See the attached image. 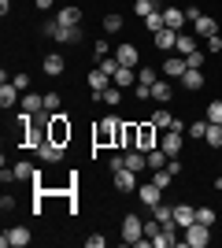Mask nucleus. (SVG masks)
I'll list each match as a JSON object with an SVG mask.
<instances>
[{
  "mask_svg": "<svg viewBox=\"0 0 222 248\" xmlns=\"http://www.w3.org/2000/svg\"><path fill=\"white\" fill-rule=\"evenodd\" d=\"M122 119L118 115H107V119H100V126H96V134H93V145H118L122 141Z\"/></svg>",
  "mask_w": 222,
  "mask_h": 248,
  "instance_id": "f257e3e1",
  "label": "nucleus"
},
{
  "mask_svg": "<svg viewBox=\"0 0 222 248\" xmlns=\"http://www.w3.org/2000/svg\"><path fill=\"white\" fill-rule=\"evenodd\" d=\"M48 141H56V145H67V141H71V123H67L63 111L48 115Z\"/></svg>",
  "mask_w": 222,
  "mask_h": 248,
  "instance_id": "f03ea898",
  "label": "nucleus"
},
{
  "mask_svg": "<svg viewBox=\"0 0 222 248\" xmlns=\"http://www.w3.org/2000/svg\"><path fill=\"white\" fill-rule=\"evenodd\" d=\"M207 241H211V226H204V222H192V226H185V237H181V245H189V248H207Z\"/></svg>",
  "mask_w": 222,
  "mask_h": 248,
  "instance_id": "7ed1b4c3",
  "label": "nucleus"
},
{
  "mask_svg": "<svg viewBox=\"0 0 222 248\" xmlns=\"http://www.w3.org/2000/svg\"><path fill=\"white\" fill-rule=\"evenodd\" d=\"M0 245H4V248H26V245H30V230H26V226H11V230H4Z\"/></svg>",
  "mask_w": 222,
  "mask_h": 248,
  "instance_id": "20e7f679",
  "label": "nucleus"
},
{
  "mask_svg": "<svg viewBox=\"0 0 222 248\" xmlns=\"http://www.w3.org/2000/svg\"><path fill=\"white\" fill-rule=\"evenodd\" d=\"M137 237H145V222L137 215H126L122 218V245H133Z\"/></svg>",
  "mask_w": 222,
  "mask_h": 248,
  "instance_id": "39448f33",
  "label": "nucleus"
},
{
  "mask_svg": "<svg viewBox=\"0 0 222 248\" xmlns=\"http://www.w3.org/2000/svg\"><path fill=\"white\" fill-rule=\"evenodd\" d=\"M137 148L141 152H152L156 148V123L148 119V123H137Z\"/></svg>",
  "mask_w": 222,
  "mask_h": 248,
  "instance_id": "423d86ee",
  "label": "nucleus"
},
{
  "mask_svg": "<svg viewBox=\"0 0 222 248\" xmlns=\"http://www.w3.org/2000/svg\"><path fill=\"white\" fill-rule=\"evenodd\" d=\"M137 197H141V204H145V207H156V204H163V189L148 178L145 186H137Z\"/></svg>",
  "mask_w": 222,
  "mask_h": 248,
  "instance_id": "0eeeda50",
  "label": "nucleus"
},
{
  "mask_svg": "<svg viewBox=\"0 0 222 248\" xmlns=\"http://www.w3.org/2000/svg\"><path fill=\"white\" fill-rule=\"evenodd\" d=\"M85 82H89V89H93V100H100V93L111 85V74H104L100 67H96V71H89V78H85Z\"/></svg>",
  "mask_w": 222,
  "mask_h": 248,
  "instance_id": "6e6552de",
  "label": "nucleus"
},
{
  "mask_svg": "<svg viewBox=\"0 0 222 248\" xmlns=\"http://www.w3.org/2000/svg\"><path fill=\"white\" fill-rule=\"evenodd\" d=\"M37 155H41L44 163H59V159H63V145H56V141L44 137L41 145H37Z\"/></svg>",
  "mask_w": 222,
  "mask_h": 248,
  "instance_id": "1a4fd4ad",
  "label": "nucleus"
},
{
  "mask_svg": "<svg viewBox=\"0 0 222 248\" xmlns=\"http://www.w3.org/2000/svg\"><path fill=\"white\" fill-rule=\"evenodd\" d=\"M115 189H118V193H133V189H137V170H130V167H126V170H118V174H115Z\"/></svg>",
  "mask_w": 222,
  "mask_h": 248,
  "instance_id": "9d476101",
  "label": "nucleus"
},
{
  "mask_svg": "<svg viewBox=\"0 0 222 248\" xmlns=\"http://www.w3.org/2000/svg\"><path fill=\"white\" fill-rule=\"evenodd\" d=\"M56 22H59V26H78V22H82V8H74V4L59 8L56 11Z\"/></svg>",
  "mask_w": 222,
  "mask_h": 248,
  "instance_id": "9b49d317",
  "label": "nucleus"
},
{
  "mask_svg": "<svg viewBox=\"0 0 222 248\" xmlns=\"http://www.w3.org/2000/svg\"><path fill=\"white\" fill-rule=\"evenodd\" d=\"M174 222H178V230L192 226V222H196V207H189V204H174Z\"/></svg>",
  "mask_w": 222,
  "mask_h": 248,
  "instance_id": "f8f14e48",
  "label": "nucleus"
},
{
  "mask_svg": "<svg viewBox=\"0 0 222 248\" xmlns=\"http://www.w3.org/2000/svg\"><path fill=\"white\" fill-rule=\"evenodd\" d=\"M152 37H156V48L159 52H170L174 45H178V30H170V26H163V30L152 33Z\"/></svg>",
  "mask_w": 222,
  "mask_h": 248,
  "instance_id": "ddd939ff",
  "label": "nucleus"
},
{
  "mask_svg": "<svg viewBox=\"0 0 222 248\" xmlns=\"http://www.w3.org/2000/svg\"><path fill=\"white\" fill-rule=\"evenodd\" d=\"M159 148H163L167 155H178V152H181V134H178V130H163V141H159Z\"/></svg>",
  "mask_w": 222,
  "mask_h": 248,
  "instance_id": "4468645a",
  "label": "nucleus"
},
{
  "mask_svg": "<svg viewBox=\"0 0 222 248\" xmlns=\"http://www.w3.org/2000/svg\"><path fill=\"white\" fill-rule=\"evenodd\" d=\"M19 108H22L26 115H41V111H44V96H37V93H22Z\"/></svg>",
  "mask_w": 222,
  "mask_h": 248,
  "instance_id": "2eb2a0df",
  "label": "nucleus"
},
{
  "mask_svg": "<svg viewBox=\"0 0 222 248\" xmlns=\"http://www.w3.org/2000/svg\"><path fill=\"white\" fill-rule=\"evenodd\" d=\"M115 60L122 63V67H137V45H118Z\"/></svg>",
  "mask_w": 222,
  "mask_h": 248,
  "instance_id": "dca6fc26",
  "label": "nucleus"
},
{
  "mask_svg": "<svg viewBox=\"0 0 222 248\" xmlns=\"http://www.w3.org/2000/svg\"><path fill=\"white\" fill-rule=\"evenodd\" d=\"M19 100H22V96H19V89H15L11 82H4V85H0V108H4V111H8V108H15Z\"/></svg>",
  "mask_w": 222,
  "mask_h": 248,
  "instance_id": "f3484780",
  "label": "nucleus"
},
{
  "mask_svg": "<svg viewBox=\"0 0 222 248\" xmlns=\"http://www.w3.org/2000/svg\"><path fill=\"white\" fill-rule=\"evenodd\" d=\"M192 26H196V37H215V33H219V22H215L211 15H200Z\"/></svg>",
  "mask_w": 222,
  "mask_h": 248,
  "instance_id": "a211bd4d",
  "label": "nucleus"
},
{
  "mask_svg": "<svg viewBox=\"0 0 222 248\" xmlns=\"http://www.w3.org/2000/svg\"><path fill=\"white\" fill-rule=\"evenodd\" d=\"M11 178H15V182H26V178H41V174H37V167H33L30 159H22V163L11 167Z\"/></svg>",
  "mask_w": 222,
  "mask_h": 248,
  "instance_id": "6ab92c4d",
  "label": "nucleus"
},
{
  "mask_svg": "<svg viewBox=\"0 0 222 248\" xmlns=\"http://www.w3.org/2000/svg\"><path fill=\"white\" fill-rule=\"evenodd\" d=\"M185 71H189L185 56H178V60H163V74H167V78H181Z\"/></svg>",
  "mask_w": 222,
  "mask_h": 248,
  "instance_id": "aec40b11",
  "label": "nucleus"
},
{
  "mask_svg": "<svg viewBox=\"0 0 222 248\" xmlns=\"http://www.w3.org/2000/svg\"><path fill=\"white\" fill-rule=\"evenodd\" d=\"M44 74H48V78H59V74H63V56H59V52H48V56H44Z\"/></svg>",
  "mask_w": 222,
  "mask_h": 248,
  "instance_id": "412c9836",
  "label": "nucleus"
},
{
  "mask_svg": "<svg viewBox=\"0 0 222 248\" xmlns=\"http://www.w3.org/2000/svg\"><path fill=\"white\" fill-rule=\"evenodd\" d=\"M126 167L141 174V170H148V155L141 152V148H130V152H126Z\"/></svg>",
  "mask_w": 222,
  "mask_h": 248,
  "instance_id": "4be33fe9",
  "label": "nucleus"
},
{
  "mask_svg": "<svg viewBox=\"0 0 222 248\" xmlns=\"http://www.w3.org/2000/svg\"><path fill=\"white\" fill-rule=\"evenodd\" d=\"M111 82H115L118 89H130V85H137V74H133V67H118Z\"/></svg>",
  "mask_w": 222,
  "mask_h": 248,
  "instance_id": "5701e85b",
  "label": "nucleus"
},
{
  "mask_svg": "<svg viewBox=\"0 0 222 248\" xmlns=\"http://www.w3.org/2000/svg\"><path fill=\"white\" fill-rule=\"evenodd\" d=\"M181 89H189V93L204 89V74H200V71H192V67H189V71L181 74Z\"/></svg>",
  "mask_w": 222,
  "mask_h": 248,
  "instance_id": "b1692460",
  "label": "nucleus"
},
{
  "mask_svg": "<svg viewBox=\"0 0 222 248\" xmlns=\"http://www.w3.org/2000/svg\"><path fill=\"white\" fill-rule=\"evenodd\" d=\"M163 22H167L170 30H181V26H185V11L181 8H163Z\"/></svg>",
  "mask_w": 222,
  "mask_h": 248,
  "instance_id": "393cba45",
  "label": "nucleus"
},
{
  "mask_svg": "<svg viewBox=\"0 0 222 248\" xmlns=\"http://www.w3.org/2000/svg\"><path fill=\"white\" fill-rule=\"evenodd\" d=\"M148 155V170H163V167L170 163V155L163 152V148H152V152H145Z\"/></svg>",
  "mask_w": 222,
  "mask_h": 248,
  "instance_id": "a878e982",
  "label": "nucleus"
},
{
  "mask_svg": "<svg viewBox=\"0 0 222 248\" xmlns=\"http://www.w3.org/2000/svg\"><path fill=\"white\" fill-rule=\"evenodd\" d=\"M56 41H59V45H78V41H82V30H78V26H59Z\"/></svg>",
  "mask_w": 222,
  "mask_h": 248,
  "instance_id": "bb28decb",
  "label": "nucleus"
},
{
  "mask_svg": "<svg viewBox=\"0 0 222 248\" xmlns=\"http://www.w3.org/2000/svg\"><path fill=\"white\" fill-rule=\"evenodd\" d=\"M152 123H156V130H170V126L178 123L174 115L167 111V108H156V115H152Z\"/></svg>",
  "mask_w": 222,
  "mask_h": 248,
  "instance_id": "cd10ccee",
  "label": "nucleus"
},
{
  "mask_svg": "<svg viewBox=\"0 0 222 248\" xmlns=\"http://www.w3.org/2000/svg\"><path fill=\"white\" fill-rule=\"evenodd\" d=\"M178 56H189V52H196V33H178Z\"/></svg>",
  "mask_w": 222,
  "mask_h": 248,
  "instance_id": "c85d7f7f",
  "label": "nucleus"
},
{
  "mask_svg": "<svg viewBox=\"0 0 222 248\" xmlns=\"http://www.w3.org/2000/svg\"><path fill=\"white\" fill-rule=\"evenodd\" d=\"M152 96H156V104H167L170 96H174V89H170V82H159V78H156V85H152Z\"/></svg>",
  "mask_w": 222,
  "mask_h": 248,
  "instance_id": "c756f323",
  "label": "nucleus"
},
{
  "mask_svg": "<svg viewBox=\"0 0 222 248\" xmlns=\"http://www.w3.org/2000/svg\"><path fill=\"white\" fill-rule=\"evenodd\" d=\"M204 141H207V148H222V126H219V123H207Z\"/></svg>",
  "mask_w": 222,
  "mask_h": 248,
  "instance_id": "7c9ffc66",
  "label": "nucleus"
},
{
  "mask_svg": "<svg viewBox=\"0 0 222 248\" xmlns=\"http://www.w3.org/2000/svg\"><path fill=\"white\" fill-rule=\"evenodd\" d=\"M152 215H156L163 226H170V222H174V207H170V204H156V207H152Z\"/></svg>",
  "mask_w": 222,
  "mask_h": 248,
  "instance_id": "2f4dec72",
  "label": "nucleus"
},
{
  "mask_svg": "<svg viewBox=\"0 0 222 248\" xmlns=\"http://www.w3.org/2000/svg\"><path fill=\"white\" fill-rule=\"evenodd\" d=\"M100 100H104V104H107V108H115V104H118V100H122V89H118V85H115V82H111V85H107V89H104V93H100Z\"/></svg>",
  "mask_w": 222,
  "mask_h": 248,
  "instance_id": "473e14b6",
  "label": "nucleus"
},
{
  "mask_svg": "<svg viewBox=\"0 0 222 248\" xmlns=\"http://www.w3.org/2000/svg\"><path fill=\"white\" fill-rule=\"evenodd\" d=\"M163 26H167V22H163V11H152V15L145 19V30H152V33H159Z\"/></svg>",
  "mask_w": 222,
  "mask_h": 248,
  "instance_id": "72a5a7b5",
  "label": "nucleus"
},
{
  "mask_svg": "<svg viewBox=\"0 0 222 248\" xmlns=\"http://www.w3.org/2000/svg\"><path fill=\"white\" fill-rule=\"evenodd\" d=\"M204 134H207V119H196V123H189V137H192V141H204Z\"/></svg>",
  "mask_w": 222,
  "mask_h": 248,
  "instance_id": "f704fd0d",
  "label": "nucleus"
},
{
  "mask_svg": "<svg viewBox=\"0 0 222 248\" xmlns=\"http://www.w3.org/2000/svg\"><path fill=\"white\" fill-rule=\"evenodd\" d=\"M185 63H189L192 71H200L204 63H207V52H200V48H196V52H189V56H185Z\"/></svg>",
  "mask_w": 222,
  "mask_h": 248,
  "instance_id": "c9c22d12",
  "label": "nucleus"
},
{
  "mask_svg": "<svg viewBox=\"0 0 222 248\" xmlns=\"http://www.w3.org/2000/svg\"><path fill=\"white\" fill-rule=\"evenodd\" d=\"M104 30H107V33H118V30H122V15H115V11H111V15H104Z\"/></svg>",
  "mask_w": 222,
  "mask_h": 248,
  "instance_id": "e433bc0d",
  "label": "nucleus"
},
{
  "mask_svg": "<svg viewBox=\"0 0 222 248\" xmlns=\"http://www.w3.org/2000/svg\"><path fill=\"white\" fill-rule=\"evenodd\" d=\"M207 123H219V126H222V100H211V104H207Z\"/></svg>",
  "mask_w": 222,
  "mask_h": 248,
  "instance_id": "4c0bfd02",
  "label": "nucleus"
},
{
  "mask_svg": "<svg viewBox=\"0 0 222 248\" xmlns=\"http://www.w3.org/2000/svg\"><path fill=\"white\" fill-rule=\"evenodd\" d=\"M196 222H204V226H215V207H196Z\"/></svg>",
  "mask_w": 222,
  "mask_h": 248,
  "instance_id": "58836bf2",
  "label": "nucleus"
},
{
  "mask_svg": "<svg viewBox=\"0 0 222 248\" xmlns=\"http://www.w3.org/2000/svg\"><path fill=\"white\" fill-rule=\"evenodd\" d=\"M133 11H137L141 19H148V15L156 11V0H137V4H133Z\"/></svg>",
  "mask_w": 222,
  "mask_h": 248,
  "instance_id": "ea45409f",
  "label": "nucleus"
},
{
  "mask_svg": "<svg viewBox=\"0 0 222 248\" xmlns=\"http://www.w3.org/2000/svg\"><path fill=\"white\" fill-rule=\"evenodd\" d=\"M107 167H111V174H118V170H126V155H122V152H115L111 159H107Z\"/></svg>",
  "mask_w": 222,
  "mask_h": 248,
  "instance_id": "a19ab883",
  "label": "nucleus"
},
{
  "mask_svg": "<svg viewBox=\"0 0 222 248\" xmlns=\"http://www.w3.org/2000/svg\"><path fill=\"white\" fill-rule=\"evenodd\" d=\"M137 82H145V85H156V71H152V67H141V71H137Z\"/></svg>",
  "mask_w": 222,
  "mask_h": 248,
  "instance_id": "79ce46f5",
  "label": "nucleus"
},
{
  "mask_svg": "<svg viewBox=\"0 0 222 248\" xmlns=\"http://www.w3.org/2000/svg\"><path fill=\"white\" fill-rule=\"evenodd\" d=\"M44 111H59V93H44Z\"/></svg>",
  "mask_w": 222,
  "mask_h": 248,
  "instance_id": "37998d69",
  "label": "nucleus"
},
{
  "mask_svg": "<svg viewBox=\"0 0 222 248\" xmlns=\"http://www.w3.org/2000/svg\"><path fill=\"white\" fill-rule=\"evenodd\" d=\"M56 33H59V22H44V26H41V37H52V41H56Z\"/></svg>",
  "mask_w": 222,
  "mask_h": 248,
  "instance_id": "c03bdc74",
  "label": "nucleus"
},
{
  "mask_svg": "<svg viewBox=\"0 0 222 248\" xmlns=\"http://www.w3.org/2000/svg\"><path fill=\"white\" fill-rule=\"evenodd\" d=\"M118 67H122L118 60H100V71H104V74H111V78H115V71H118Z\"/></svg>",
  "mask_w": 222,
  "mask_h": 248,
  "instance_id": "a18cd8bd",
  "label": "nucleus"
},
{
  "mask_svg": "<svg viewBox=\"0 0 222 248\" xmlns=\"http://www.w3.org/2000/svg\"><path fill=\"white\" fill-rule=\"evenodd\" d=\"M222 52V37L215 33V37H207V56H219Z\"/></svg>",
  "mask_w": 222,
  "mask_h": 248,
  "instance_id": "49530a36",
  "label": "nucleus"
},
{
  "mask_svg": "<svg viewBox=\"0 0 222 248\" xmlns=\"http://www.w3.org/2000/svg\"><path fill=\"white\" fill-rule=\"evenodd\" d=\"M11 85H15V89H30V74H15V78H11Z\"/></svg>",
  "mask_w": 222,
  "mask_h": 248,
  "instance_id": "de8ad7c7",
  "label": "nucleus"
},
{
  "mask_svg": "<svg viewBox=\"0 0 222 248\" xmlns=\"http://www.w3.org/2000/svg\"><path fill=\"white\" fill-rule=\"evenodd\" d=\"M133 89H137V100H152V85L137 82V85H133Z\"/></svg>",
  "mask_w": 222,
  "mask_h": 248,
  "instance_id": "09e8293b",
  "label": "nucleus"
},
{
  "mask_svg": "<svg viewBox=\"0 0 222 248\" xmlns=\"http://www.w3.org/2000/svg\"><path fill=\"white\" fill-rule=\"evenodd\" d=\"M200 15H204V11L196 8V4H189V8H185V19H189V22H196V19H200Z\"/></svg>",
  "mask_w": 222,
  "mask_h": 248,
  "instance_id": "8fccbe9b",
  "label": "nucleus"
},
{
  "mask_svg": "<svg viewBox=\"0 0 222 248\" xmlns=\"http://www.w3.org/2000/svg\"><path fill=\"white\" fill-rule=\"evenodd\" d=\"M85 245H89V248H100V245H104V237H100V233H93V237H85Z\"/></svg>",
  "mask_w": 222,
  "mask_h": 248,
  "instance_id": "3c124183",
  "label": "nucleus"
},
{
  "mask_svg": "<svg viewBox=\"0 0 222 248\" xmlns=\"http://www.w3.org/2000/svg\"><path fill=\"white\" fill-rule=\"evenodd\" d=\"M33 4H37V8H41V11H48V8H52V4H56V0H33Z\"/></svg>",
  "mask_w": 222,
  "mask_h": 248,
  "instance_id": "603ef678",
  "label": "nucleus"
},
{
  "mask_svg": "<svg viewBox=\"0 0 222 248\" xmlns=\"http://www.w3.org/2000/svg\"><path fill=\"white\" fill-rule=\"evenodd\" d=\"M215 189H222V174H219V178H215Z\"/></svg>",
  "mask_w": 222,
  "mask_h": 248,
  "instance_id": "864d4df0",
  "label": "nucleus"
}]
</instances>
